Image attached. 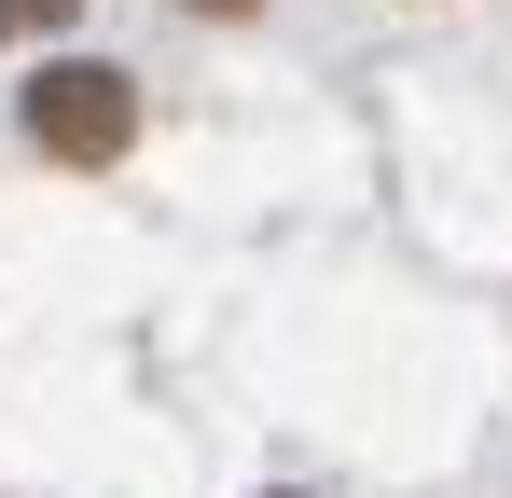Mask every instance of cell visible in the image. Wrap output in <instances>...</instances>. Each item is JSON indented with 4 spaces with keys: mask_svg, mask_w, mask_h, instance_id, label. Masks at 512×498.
<instances>
[{
    "mask_svg": "<svg viewBox=\"0 0 512 498\" xmlns=\"http://www.w3.org/2000/svg\"><path fill=\"white\" fill-rule=\"evenodd\" d=\"M28 14H42V28H56V14H70V0H0V28H28Z\"/></svg>",
    "mask_w": 512,
    "mask_h": 498,
    "instance_id": "obj_2",
    "label": "cell"
},
{
    "mask_svg": "<svg viewBox=\"0 0 512 498\" xmlns=\"http://www.w3.org/2000/svg\"><path fill=\"white\" fill-rule=\"evenodd\" d=\"M14 125H28V153H56V166H125V139H139V83L111 70V56H56V70H28Z\"/></svg>",
    "mask_w": 512,
    "mask_h": 498,
    "instance_id": "obj_1",
    "label": "cell"
},
{
    "mask_svg": "<svg viewBox=\"0 0 512 498\" xmlns=\"http://www.w3.org/2000/svg\"><path fill=\"white\" fill-rule=\"evenodd\" d=\"M194 14H250V0H194Z\"/></svg>",
    "mask_w": 512,
    "mask_h": 498,
    "instance_id": "obj_3",
    "label": "cell"
}]
</instances>
